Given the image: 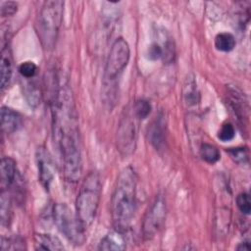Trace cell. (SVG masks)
Segmentation results:
<instances>
[{"label":"cell","mask_w":251,"mask_h":251,"mask_svg":"<svg viewBox=\"0 0 251 251\" xmlns=\"http://www.w3.org/2000/svg\"><path fill=\"white\" fill-rule=\"evenodd\" d=\"M52 130L60 151L63 174L67 181L76 182L82 172L78 124L73 93L68 83L57 80L51 100Z\"/></svg>","instance_id":"6da1fadb"},{"label":"cell","mask_w":251,"mask_h":251,"mask_svg":"<svg viewBox=\"0 0 251 251\" xmlns=\"http://www.w3.org/2000/svg\"><path fill=\"white\" fill-rule=\"evenodd\" d=\"M138 177L131 167H126L118 176L111 200V215L114 227L126 231L137 205Z\"/></svg>","instance_id":"7a4b0ae2"},{"label":"cell","mask_w":251,"mask_h":251,"mask_svg":"<svg viewBox=\"0 0 251 251\" xmlns=\"http://www.w3.org/2000/svg\"><path fill=\"white\" fill-rule=\"evenodd\" d=\"M101 180L95 172L89 173L82 181L76 200L75 215L84 230L94 222L101 198Z\"/></svg>","instance_id":"3957f363"},{"label":"cell","mask_w":251,"mask_h":251,"mask_svg":"<svg viewBox=\"0 0 251 251\" xmlns=\"http://www.w3.org/2000/svg\"><path fill=\"white\" fill-rule=\"evenodd\" d=\"M64 5L63 1H45L39 10L35 28L41 45L46 50H52L56 44L63 21Z\"/></svg>","instance_id":"277c9868"},{"label":"cell","mask_w":251,"mask_h":251,"mask_svg":"<svg viewBox=\"0 0 251 251\" xmlns=\"http://www.w3.org/2000/svg\"><path fill=\"white\" fill-rule=\"evenodd\" d=\"M54 222L60 232L73 244L81 245L85 240V230L77 217L65 203H57L53 208Z\"/></svg>","instance_id":"5b68a950"},{"label":"cell","mask_w":251,"mask_h":251,"mask_svg":"<svg viewBox=\"0 0 251 251\" xmlns=\"http://www.w3.org/2000/svg\"><path fill=\"white\" fill-rule=\"evenodd\" d=\"M130 59L129 45L123 37L117 38L110 49L104 72L105 86L112 85L126 68Z\"/></svg>","instance_id":"8992f818"},{"label":"cell","mask_w":251,"mask_h":251,"mask_svg":"<svg viewBox=\"0 0 251 251\" xmlns=\"http://www.w3.org/2000/svg\"><path fill=\"white\" fill-rule=\"evenodd\" d=\"M166 218V203L162 195L155 197L154 201L148 207L142 222V235L144 239L149 240L159 232Z\"/></svg>","instance_id":"52a82bcc"},{"label":"cell","mask_w":251,"mask_h":251,"mask_svg":"<svg viewBox=\"0 0 251 251\" xmlns=\"http://www.w3.org/2000/svg\"><path fill=\"white\" fill-rule=\"evenodd\" d=\"M136 120L132 111H126L120 121L117 131V146L124 156H128L134 151L136 143Z\"/></svg>","instance_id":"ba28073f"},{"label":"cell","mask_w":251,"mask_h":251,"mask_svg":"<svg viewBox=\"0 0 251 251\" xmlns=\"http://www.w3.org/2000/svg\"><path fill=\"white\" fill-rule=\"evenodd\" d=\"M38 177L41 185L49 190L55 177V164L49 151L44 147H39L35 155Z\"/></svg>","instance_id":"9c48e42d"},{"label":"cell","mask_w":251,"mask_h":251,"mask_svg":"<svg viewBox=\"0 0 251 251\" xmlns=\"http://www.w3.org/2000/svg\"><path fill=\"white\" fill-rule=\"evenodd\" d=\"M0 187L1 190H8L14 187L20 180L15 161L10 157H3L0 165Z\"/></svg>","instance_id":"30bf717a"},{"label":"cell","mask_w":251,"mask_h":251,"mask_svg":"<svg viewBox=\"0 0 251 251\" xmlns=\"http://www.w3.org/2000/svg\"><path fill=\"white\" fill-rule=\"evenodd\" d=\"M22 124L23 120L18 112L6 106L1 108V127L4 133H14L22 126Z\"/></svg>","instance_id":"8fae6325"},{"label":"cell","mask_w":251,"mask_h":251,"mask_svg":"<svg viewBox=\"0 0 251 251\" xmlns=\"http://www.w3.org/2000/svg\"><path fill=\"white\" fill-rule=\"evenodd\" d=\"M125 231L114 228L108 232L99 243V250H124L126 248Z\"/></svg>","instance_id":"7c38bea8"},{"label":"cell","mask_w":251,"mask_h":251,"mask_svg":"<svg viewBox=\"0 0 251 251\" xmlns=\"http://www.w3.org/2000/svg\"><path fill=\"white\" fill-rule=\"evenodd\" d=\"M228 98L231 109L237 119L242 122L244 119H247L248 108L242 92L236 87H228Z\"/></svg>","instance_id":"4fadbf2b"},{"label":"cell","mask_w":251,"mask_h":251,"mask_svg":"<svg viewBox=\"0 0 251 251\" xmlns=\"http://www.w3.org/2000/svg\"><path fill=\"white\" fill-rule=\"evenodd\" d=\"M148 139L150 143L156 148L161 149L165 139V123L163 116H158L148 128Z\"/></svg>","instance_id":"5bb4252c"},{"label":"cell","mask_w":251,"mask_h":251,"mask_svg":"<svg viewBox=\"0 0 251 251\" xmlns=\"http://www.w3.org/2000/svg\"><path fill=\"white\" fill-rule=\"evenodd\" d=\"M0 73H1V88L2 90L8 85L12 73H13V61L12 53L9 45H5L1 50V63H0Z\"/></svg>","instance_id":"9a60e30c"},{"label":"cell","mask_w":251,"mask_h":251,"mask_svg":"<svg viewBox=\"0 0 251 251\" xmlns=\"http://www.w3.org/2000/svg\"><path fill=\"white\" fill-rule=\"evenodd\" d=\"M34 248L36 250H64L65 247L61 240L50 233H35Z\"/></svg>","instance_id":"2e32d148"},{"label":"cell","mask_w":251,"mask_h":251,"mask_svg":"<svg viewBox=\"0 0 251 251\" xmlns=\"http://www.w3.org/2000/svg\"><path fill=\"white\" fill-rule=\"evenodd\" d=\"M183 98L188 106H194L199 102V93L197 91V84L195 76L190 74L185 79L183 85Z\"/></svg>","instance_id":"e0dca14e"},{"label":"cell","mask_w":251,"mask_h":251,"mask_svg":"<svg viewBox=\"0 0 251 251\" xmlns=\"http://www.w3.org/2000/svg\"><path fill=\"white\" fill-rule=\"evenodd\" d=\"M235 43V37L229 32H220L215 37V47L222 52L233 50Z\"/></svg>","instance_id":"ac0fdd59"},{"label":"cell","mask_w":251,"mask_h":251,"mask_svg":"<svg viewBox=\"0 0 251 251\" xmlns=\"http://www.w3.org/2000/svg\"><path fill=\"white\" fill-rule=\"evenodd\" d=\"M0 214H1V225L7 226L11 221V197L8 190H1V197H0Z\"/></svg>","instance_id":"d6986e66"},{"label":"cell","mask_w":251,"mask_h":251,"mask_svg":"<svg viewBox=\"0 0 251 251\" xmlns=\"http://www.w3.org/2000/svg\"><path fill=\"white\" fill-rule=\"evenodd\" d=\"M200 155L202 159L209 164H215L220 159V152L218 148L206 142L202 143L200 146Z\"/></svg>","instance_id":"ffe728a7"},{"label":"cell","mask_w":251,"mask_h":251,"mask_svg":"<svg viewBox=\"0 0 251 251\" xmlns=\"http://www.w3.org/2000/svg\"><path fill=\"white\" fill-rule=\"evenodd\" d=\"M131 111L137 120H144L151 112V105L147 100L139 99L133 104Z\"/></svg>","instance_id":"44dd1931"},{"label":"cell","mask_w":251,"mask_h":251,"mask_svg":"<svg viewBox=\"0 0 251 251\" xmlns=\"http://www.w3.org/2000/svg\"><path fill=\"white\" fill-rule=\"evenodd\" d=\"M25 240L20 236L2 237L1 239V250H23L25 249Z\"/></svg>","instance_id":"7402d4cb"},{"label":"cell","mask_w":251,"mask_h":251,"mask_svg":"<svg viewBox=\"0 0 251 251\" xmlns=\"http://www.w3.org/2000/svg\"><path fill=\"white\" fill-rule=\"evenodd\" d=\"M230 158L237 164H246L249 159L248 149L246 147H236L229 148L227 150Z\"/></svg>","instance_id":"603a6c76"},{"label":"cell","mask_w":251,"mask_h":251,"mask_svg":"<svg viewBox=\"0 0 251 251\" xmlns=\"http://www.w3.org/2000/svg\"><path fill=\"white\" fill-rule=\"evenodd\" d=\"M37 70H38V68H37L36 64L31 61L23 62L18 68V71L21 74V75L26 79L33 78L37 74Z\"/></svg>","instance_id":"cb8c5ba5"},{"label":"cell","mask_w":251,"mask_h":251,"mask_svg":"<svg viewBox=\"0 0 251 251\" xmlns=\"http://www.w3.org/2000/svg\"><path fill=\"white\" fill-rule=\"evenodd\" d=\"M235 135V129L232 124L226 122L222 125L219 132H218V138L223 142H227L233 139Z\"/></svg>","instance_id":"d4e9b609"},{"label":"cell","mask_w":251,"mask_h":251,"mask_svg":"<svg viewBox=\"0 0 251 251\" xmlns=\"http://www.w3.org/2000/svg\"><path fill=\"white\" fill-rule=\"evenodd\" d=\"M236 205L241 213L249 215L251 212V202L250 196L247 192H241L236 197Z\"/></svg>","instance_id":"484cf974"},{"label":"cell","mask_w":251,"mask_h":251,"mask_svg":"<svg viewBox=\"0 0 251 251\" xmlns=\"http://www.w3.org/2000/svg\"><path fill=\"white\" fill-rule=\"evenodd\" d=\"M148 58L152 61H157L163 57V47L158 43H152L147 50Z\"/></svg>","instance_id":"4316f807"},{"label":"cell","mask_w":251,"mask_h":251,"mask_svg":"<svg viewBox=\"0 0 251 251\" xmlns=\"http://www.w3.org/2000/svg\"><path fill=\"white\" fill-rule=\"evenodd\" d=\"M18 10V4L12 1H5L1 5V15L3 17H8L14 15Z\"/></svg>","instance_id":"83f0119b"},{"label":"cell","mask_w":251,"mask_h":251,"mask_svg":"<svg viewBox=\"0 0 251 251\" xmlns=\"http://www.w3.org/2000/svg\"><path fill=\"white\" fill-rule=\"evenodd\" d=\"M237 250H240V251H249L250 250V243L249 241H243V242H240L237 247H236Z\"/></svg>","instance_id":"f1b7e54d"}]
</instances>
